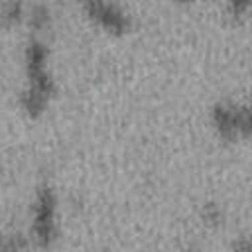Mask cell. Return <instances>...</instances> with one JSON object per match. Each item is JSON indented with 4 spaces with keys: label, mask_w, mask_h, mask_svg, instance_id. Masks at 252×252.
<instances>
[{
    "label": "cell",
    "mask_w": 252,
    "mask_h": 252,
    "mask_svg": "<svg viewBox=\"0 0 252 252\" xmlns=\"http://www.w3.org/2000/svg\"><path fill=\"white\" fill-rule=\"evenodd\" d=\"M89 14L100 22L106 30H112V32H124L128 28V20L126 16L116 8V6H110V4H100V2H94V4H89Z\"/></svg>",
    "instance_id": "3957f363"
},
{
    "label": "cell",
    "mask_w": 252,
    "mask_h": 252,
    "mask_svg": "<svg viewBox=\"0 0 252 252\" xmlns=\"http://www.w3.org/2000/svg\"><path fill=\"white\" fill-rule=\"evenodd\" d=\"M242 118V132L252 136V108H248V112H240Z\"/></svg>",
    "instance_id": "277c9868"
},
{
    "label": "cell",
    "mask_w": 252,
    "mask_h": 252,
    "mask_svg": "<svg viewBox=\"0 0 252 252\" xmlns=\"http://www.w3.org/2000/svg\"><path fill=\"white\" fill-rule=\"evenodd\" d=\"M28 71H30V93H28V108L39 110L51 91V81L45 71V49L39 43H32L28 49Z\"/></svg>",
    "instance_id": "6da1fadb"
},
{
    "label": "cell",
    "mask_w": 252,
    "mask_h": 252,
    "mask_svg": "<svg viewBox=\"0 0 252 252\" xmlns=\"http://www.w3.org/2000/svg\"><path fill=\"white\" fill-rule=\"evenodd\" d=\"M35 234L41 244H47L55 232V197L49 189H43L35 205Z\"/></svg>",
    "instance_id": "7a4b0ae2"
},
{
    "label": "cell",
    "mask_w": 252,
    "mask_h": 252,
    "mask_svg": "<svg viewBox=\"0 0 252 252\" xmlns=\"http://www.w3.org/2000/svg\"><path fill=\"white\" fill-rule=\"evenodd\" d=\"M234 252H252V238H240L234 242Z\"/></svg>",
    "instance_id": "5b68a950"
}]
</instances>
